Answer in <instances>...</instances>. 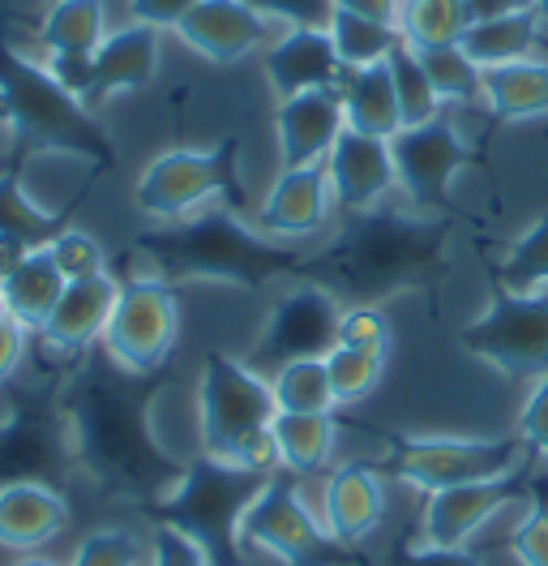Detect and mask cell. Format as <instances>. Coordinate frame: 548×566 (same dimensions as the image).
Returning <instances> with one entry per match:
<instances>
[{
    "label": "cell",
    "mask_w": 548,
    "mask_h": 566,
    "mask_svg": "<svg viewBox=\"0 0 548 566\" xmlns=\"http://www.w3.org/2000/svg\"><path fill=\"white\" fill-rule=\"evenodd\" d=\"M176 360L137 374L103 344L73 360L65 382V412L77 468L103 497H129L141 511L168 497L189 460L168 455L150 433V408L171 387Z\"/></svg>",
    "instance_id": "1"
},
{
    "label": "cell",
    "mask_w": 548,
    "mask_h": 566,
    "mask_svg": "<svg viewBox=\"0 0 548 566\" xmlns=\"http://www.w3.org/2000/svg\"><path fill=\"white\" fill-rule=\"evenodd\" d=\"M454 214L360 211L347 214L339 237L308 253L305 283L347 296L351 305H381L408 292H438L445 275V241Z\"/></svg>",
    "instance_id": "2"
},
{
    "label": "cell",
    "mask_w": 548,
    "mask_h": 566,
    "mask_svg": "<svg viewBox=\"0 0 548 566\" xmlns=\"http://www.w3.org/2000/svg\"><path fill=\"white\" fill-rule=\"evenodd\" d=\"M77 356L52 353L39 335L22 369L0 387V490L48 485L65 494L82 472L65 412V382Z\"/></svg>",
    "instance_id": "3"
},
{
    "label": "cell",
    "mask_w": 548,
    "mask_h": 566,
    "mask_svg": "<svg viewBox=\"0 0 548 566\" xmlns=\"http://www.w3.org/2000/svg\"><path fill=\"white\" fill-rule=\"evenodd\" d=\"M134 249L137 258L150 262L155 280L171 283V287L219 280L236 283L244 292H262L271 280H301L308 262L305 249H287L262 232H253L228 207H214V211H202L193 219H176V223L155 228V232H141V237H134Z\"/></svg>",
    "instance_id": "4"
},
{
    "label": "cell",
    "mask_w": 548,
    "mask_h": 566,
    "mask_svg": "<svg viewBox=\"0 0 548 566\" xmlns=\"http://www.w3.org/2000/svg\"><path fill=\"white\" fill-rule=\"evenodd\" d=\"M0 120L13 134L9 155L22 164H31L43 150H56L86 159L95 172L116 168V146L91 116V107L68 95L48 70L18 56L4 39H0Z\"/></svg>",
    "instance_id": "5"
},
{
    "label": "cell",
    "mask_w": 548,
    "mask_h": 566,
    "mask_svg": "<svg viewBox=\"0 0 548 566\" xmlns=\"http://www.w3.org/2000/svg\"><path fill=\"white\" fill-rule=\"evenodd\" d=\"M266 481H271L266 472L202 451L189 460L180 485L168 497L150 502L146 515L159 528H176L180 536H189L210 566H253L244 558L240 524H244V511L266 490Z\"/></svg>",
    "instance_id": "6"
},
{
    "label": "cell",
    "mask_w": 548,
    "mask_h": 566,
    "mask_svg": "<svg viewBox=\"0 0 548 566\" xmlns=\"http://www.w3.org/2000/svg\"><path fill=\"white\" fill-rule=\"evenodd\" d=\"M369 433L386 447V455L369 460L377 472L399 476L424 494L502 476L536 451L523 433H510V438H408L390 429H369Z\"/></svg>",
    "instance_id": "7"
},
{
    "label": "cell",
    "mask_w": 548,
    "mask_h": 566,
    "mask_svg": "<svg viewBox=\"0 0 548 566\" xmlns=\"http://www.w3.org/2000/svg\"><path fill=\"white\" fill-rule=\"evenodd\" d=\"M240 536L257 549H271L283 566H369L360 554V545H342L313 520L301 490H296V472L278 468L257 502L244 511Z\"/></svg>",
    "instance_id": "8"
},
{
    "label": "cell",
    "mask_w": 548,
    "mask_h": 566,
    "mask_svg": "<svg viewBox=\"0 0 548 566\" xmlns=\"http://www.w3.org/2000/svg\"><path fill=\"white\" fill-rule=\"evenodd\" d=\"M210 198H223L228 211H244L249 193L240 185V138L214 142L210 150H168L159 155L141 180L134 202L146 214L180 219L185 211L202 207Z\"/></svg>",
    "instance_id": "9"
},
{
    "label": "cell",
    "mask_w": 548,
    "mask_h": 566,
    "mask_svg": "<svg viewBox=\"0 0 548 566\" xmlns=\"http://www.w3.org/2000/svg\"><path fill=\"white\" fill-rule=\"evenodd\" d=\"M459 344L506 378L548 374V292H510L493 283V301L459 331Z\"/></svg>",
    "instance_id": "10"
},
{
    "label": "cell",
    "mask_w": 548,
    "mask_h": 566,
    "mask_svg": "<svg viewBox=\"0 0 548 566\" xmlns=\"http://www.w3.org/2000/svg\"><path fill=\"white\" fill-rule=\"evenodd\" d=\"M198 408H202V451L219 455V460H232L240 442L253 429H266L278 412L271 382L219 348H210L202 360Z\"/></svg>",
    "instance_id": "11"
},
{
    "label": "cell",
    "mask_w": 548,
    "mask_h": 566,
    "mask_svg": "<svg viewBox=\"0 0 548 566\" xmlns=\"http://www.w3.org/2000/svg\"><path fill=\"white\" fill-rule=\"evenodd\" d=\"M339 296L326 292L322 283H301L292 292H283L274 301L266 331L257 335L253 353H249V369H257L262 378L278 374L292 360H313V356H330L339 348Z\"/></svg>",
    "instance_id": "12"
},
{
    "label": "cell",
    "mask_w": 548,
    "mask_h": 566,
    "mask_svg": "<svg viewBox=\"0 0 548 566\" xmlns=\"http://www.w3.org/2000/svg\"><path fill=\"white\" fill-rule=\"evenodd\" d=\"M390 155H394L399 189L411 198V207L424 214H454V202H450L454 172H463L472 164H488L476 146L459 138V129L445 120L442 112L424 125H403L390 138Z\"/></svg>",
    "instance_id": "13"
},
{
    "label": "cell",
    "mask_w": 548,
    "mask_h": 566,
    "mask_svg": "<svg viewBox=\"0 0 548 566\" xmlns=\"http://www.w3.org/2000/svg\"><path fill=\"white\" fill-rule=\"evenodd\" d=\"M176 335H180V310L176 287L164 280H134L120 287V301L103 331V348L137 374L159 369L176 360Z\"/></svg>",
    "instance_id": "14"
},
{
    "label": "cell",
    "mask_w": 548,
    "mask_h": 566,
    "mask_svg": "<svg viewBox=\"0 0 548 566\" xmlns=\"http://www.w3.org/2000/svg\"><path fill=\"white\" fill-rule=\"evenodd\" d=\"M536 460H540V451H531L518 468L502 472V476L424 494V511H420V524H415L420 536H424L429 545H463L472 532H479L488 524V515H497L502 506L527 502V497L536 494V490H531V485H540Z\"/></svg>",
    "instance_id": "15"
},
{
    "label": "cell",
    "mask_w": 548,
    "mask_h": 566,
    "mask_svg": "<svg viewBox=\"0 0 548 566\" xmlns=\"http://www.w3.org/2000/svg\"><path fill=\"white\" fill-rule=\"evenodd\" d=\"M326 177H330V193H335V207L342 214L373 211L377 202L399 185L390 138L342 129L335 150L326 155Z\"/></svg>",
    "instance_id": "16"
},
{
    "label": "cell",
    "mask_w": 548,
    "mask_h": 566,
    "mask_svg": "<svg viewBox=\"0 0 548 566\" xmlns=\"http://www.w3.org/2000/svg\"><path fill=\"white\" fill-rule=\"evenodd\" d=\"M120 301V283L112 280L107 271L91 275V280L65 283L52 318L43 322V331H34L52 353L61 356H82L86 348L103 344V331L112 322V310Z\"/></svg>",
    "instance_id": "17"
},
{
    "label": "cell",
    "mask_w": 548,
    "mask_h": 566,
    "mask_svg": "<svg viewBox=\"0 0 548 566\" xmlns=\"http://www.w3.org/2000/svg\"><path fill=\"white\" fill-rule=\"evenodd\" d=\"M176 35L214 65H236L257 43H266V18L244 0H198L180 18Z\"/></svg>",
    "instance_id": "18"
},
{
    "label": "cell",
    "mask_w": 548,
    "mask_h": 566,
    "mask_svg": "<svg viewBox=\"0 0 548 566\" xmlns=\"http://www.w3.org/2000/svg\"><path fill=\"white\" fill-rule=\"evenodd\" d=\"M342 129H347V116H342V95L335 86L283 99L278 104V150H283V168L326 164V155L335 150Z\"/></svg>",
    "instance_id": "19"
},
{
    "label": "cell",
    "mask_w": 548,
    "mask_h": 566,
    "mask_svg": "<svg viewBox=\"0 0 548 566\" xmlns=\"http://www.w3.org/2000/svg\"><path fill=\"white\" fill-rule=\"evenodd\" d=\"M330 177H326V164H308V168H283L278 180L271 185L262 211H257V223L262 232L271 237H308L326 223L330 214Z\"/></svg>",
    "instance_id": "20"
},
{
    "label": "cell",
    "mask_w": 548,
    "mask_h": 566,
    "mask_svg": "<svg viewBox=\"0 0 548 566\" xmlns=\"http://www.w3.org/2000/svg\"><path fill=\"white\" fill-rule=\"evenodd\" d=\"M339 73L342 61L326 27H292L266 52V77L283 99L305 95V91H326L339 82Z\"/></svg>",
    "instance_id": "21"
},
{
    "label": "cell",
    "mask_w": 548,
    "mask_h": 566,
    "mask_svg": "<svg viewBox=\"0 0 548 566\" xmlns=\"http://www.w3.org/2000/svg\"><path fill=\"white\" fill-rule=\"evenodd\" d=\"M386 515V485L369 460H351L326 476V528L342 545H360Z\"/></svg>",
    "instance_id": "22"
},
{
    "label": "cell",
    "mask_w": 548,
    "mask_h": 566,
    "mask_svg": "<svg viewBox=\"0 0 548 566\" xmlns=\"http://www.w3.org/2000/svg\"><path fill=\"white\" fill-rule=\"evenodd\" d=\"M159 70V31L155 27H125V31H112L95 48V86L86 95V107H99L112 95H125L146 86Z\"/></svg>",
    "instance_id": "23"
},
{
    "label": "cell",
    "mask_w": 548,
    "mask_h": 566,
    "mask_svg": "<svg viewBox=\"0 0 548 566\" xmlns=\"http://www.w3.org/2000/svg\"><path fill=\"white\" fill-rule=\"evenodd\" d=\"M65 528V494H56L48 485H4L0 490V545L4 549H39Z\"/></svg>",
    "instance_id": "24"
},
{
    "label": "cell",
    "mask_w": 548,
    "mask_h": 566,
    "mask_svg": "<svg viewBox=\"0 0 548 566\" xmlns=\"http://www.w3.org/2000/svg\"><path fill=\"white\" fill-rule=\"evenodd\" d=\"M335 91L342 95V116H347V129L356 134H373V138H394L403 129V107L394 95V77L390 65H365V70H351L342 65Z\"/></svg>",
    "instance_id": "25"
},
{
    "label": "cell",
    "mask_w": 548,
    "mask_h": 566,
    "mask_svg": "<svg viewBox=\"0 0 548 566\" xmlns=\"http://www.w3.org/2000/svg\"><path fill=\"white\" fill-rule=\"evenodd\" d=\"M22 168L27 164H13L9 172H0V241H13L22 249H48L65 228H73V211L82 207L86 189L68 198L65 207L43 211L22 193Z\"/></svg>",
    "instance_id": "26"
},
{
    "label": "cell",
    "mask_w": 548,
    "mask_h": 566,
    "mask_svg": "<svg viewBox=\"0 0 548 566\" xmlns=\"http://www.w3.org/2000/svg\"><path fill=\"white\" fill-rule=\"evenodd\" d=\"M65 275L56 271L52 253L48 249H31L4 280H0V296H4V310L9 318L27 331H43V322L52 318L61 292H65Z\"/></svg>",
    "instance_id": "27"
},
{
    "label": "cell",
    "mask_w": 548,
    "mask_h": 566,
    "mask_svg": "<svg viewBox=\"0 0 548 566\" xmlns=\"http://www.w3.org/2000/svg\"><path fill=\"white\" fill-rule=\"evenodd\" d=\"M484 104L497 120L548 116V65L527 56L514 65L484 70Z\"/></svg>",
    "instance_id": "28"
},
{
    "label": "cell",
    "mask_w": 548,
    "mask_h": 566,
    "mask_svg": "<svg viewBox=\"0 0 548 566\" xmlns=\"http://www.w3.org/2000/svg\"><path fill=\"white\" fill-rule=\"evenodd\" d=\"M540 39V13L523 9V13H506V18H488V22H472L459 48L476 61L479 70H497V65H514L527 61L531 43Z\"/></svg>",
    "instance_id": "29"
},
{
    "label": "cell",
    "mask_w": 548,
    "mask_h": 566,
    "mask_svg": "<svg viewBox=\"0 0 548 566\" xmlns=\"http://www.w3.org/2000/svg\"><path fill=\"white\" fill-rule=\"evenodd\" d=\"M271 433L278 442L283 468L296 476L322 472L335 447V417L330 412H274Z\"/></svg>",
    "instance_id": "30"
},
{
    "label": "cell",
    "mask_w": 548,
    "mask_h": 566,
    "mask_svg": "<svg viewBox=\"0 0 548 566\" xmlns=\"http://www.w3.org/2000/svg\"><path fill=\"white\" fill-rule=\"evenodd\" d=\"M39 39L48 52H82L95 56L103 39H107V13L103 0H52Z\"/></svg>",
    "instance_id": "31"
},
{
    "label": "cell",
    "mask_w": 548,
    "mask_h": 566,
    "mask_svg": "<svg viewBox=\"0 0 548 566\" xmlns=\"http://www.w3.org/2000/svg\"><path fill=\"white\" fill-rule=\"evenodd\" d=\"M467 27H472V18H467L463 0H403V9H399V35L415 52L459 43Z\"/></svg>",
    "instance_id": "32"
},
{
    "label": "cell",
    "mask_w": 548,
    "mask_h": 566,
    "mask_svg": "<svg viewBox=\"0 0 548 566\" xmlns=\"http://www.w3.org/2000/svg\"><path fill=\"white\" fill-rule=\"evenodd\" d=\"M330 39H335V52H339L342 65L351 70H365V65H381L394 43H403L399 27L390 22H373V18H360V13H347V9H335L330 13Z\"/></svg>",
    "instance_id": "33"
},
{
    "label": "cell",
    "mask_w": 548,
    "mask_h": 566,
    "mask_svg": "<svg viewBox=\"0 0 548 566\" xmlns=\"http://www.w3.org/2000/svg\"><path fill=\"white\" fill-rule=\"evenodd\" d=\"M271 390L278 412H330L335 408V387H330L326 356L283 365L271 378Z\"/></svg>",
    "instance_id": "34"
},
{
    "label": "cell",
    "mask_w": 548,
    "mask_h": 566,
    "mask_svg": "<svg viewBox=\"0 0 548 566\" xmlns=\"http://www.w3.org/2000/svg\"><path fill=\"white\" fill-rule=\"evenodd\" d=\"M415 56H420V65L429 73V86L438 91V99H450V104H476V99H484V70L459 43L424 48Z\"/></svg>",
    "instance_id": "35"
},
{
    "label": "cell",
    "mask_w": 548,
    "mask_h": 566,
    "mask_svg": "<svg viewBox=\"0 0 548 566\" xmlns=\"http://www.w3.org/2000/svg\"><path fill=\"white\" fill-rule=\"evenodd\" d=\"M386 65H390V77H394V95H399V107H403V125H424V120H433L442 112V99L429 86V73H424L411 43H394V52L386 56Z\"/></svg>",
    "instance_id": "36"
},
{
    "label": "cell",
    "mask_w": 548,
    "mask_h": 566,
    "mask_svg": "<svg viewBox=\"0 0 548 566\" xmlns=\"http://www.w3.org/2000/svg\"><path fill=\"white\" fill-rule=\"evenodd\" d=\"M488 275H493V283H502V287H510V292H531V287L548 283V214H540V219L514 241V249L506 253V262L493 266Z\"/></svg>",
    "instance_id": "37"
},
{
    "label": "cell",
    "mask_w": 548,
    "mask_h": 566,
    "mask_svg": "<svg viewBox=\"0 0 548 566\" xmlns=\"http://www.w3.org/2000/svg\"><path fill=\"white\" fill-rule=\"evenodd\" d=\"M330 369V387H335V403H356L365 395H373V387L386 374V353H369V348H335L326 356Z\"/></svg>",
    "instance_id": "38"
},
{
    "label": "cell",
    "mask_w": 548,
    "mask_h": 566,
    "mask_svg": "<svg viewBox=\"0 0 548 566\" xmlns=\"http://www.w3.org/2000/svg\"><path fill=\"white\" fill-rule=\"evenodd\" d=\"M386 566H484L476 549L467 545H429L415 541V528H403L390 549H386Z\"/></svg>",
    "instance_id": "39"
},
{
    "label": "cell",
    "mask_w": 548,
    "mask_h": 566,
    "mask_svg": "<svg viewBox=\"0 0 548 566\" xmlns=\"http://www.w3.org/2000/svg\"><path fill=\"white\" fill-rule=\"evenodd\" d=\"M48 253H52L56 271H61L68 283L91 280V275H103V271H107V253L99 249V241L86 237V232H77V228H65V232L48 245Z\"/></svg>",
    "instance_id": "40"
},
{
    "label": "cell",
    "mask_w": 548,
    "mask_h": 566,
    "mask_svg": "<svg viewBox=\"0 0 548 566\" xmlns=\"http://www.w3.org/2000/svg\"><path fill=\"white\" fill-rule=\"evenodd\" d=\"M510 554L523 566H548V481L536 485V506L510 532Z\"/></svg>",
    "instance_id": "41"
},
{
    "label": "cell",
    "mask_w": 548,
    "mask_h": 566,
    "mask_svg": "<svg viewBox=\"0 0 548 566\" xmlns=\"http://www.w3.org/2000/svg\"><path fill=\"white\" fill-rule=\"evenodd\" d=\"M339 344L342 348H369L386 353L390 348V322L377 305H351L339 318Z\"/></svg>",
    "instance_id": "42"
},
{
    "label": "cell",
    "mask_w": 548,
    "mask_h": 566,
    "mask_svg": "<svg viewBox=\"0 0 548 566\" xmlns=\"http://www.w3.org/2000/svg\"><path fill=\"white\" fill-rule=\"evenodd\" d=\"M137 558L141 554H137V541L129 532L103 528L77 545V554H73L68 566H137Z\"/></svg>",
    "instance_id": "43"
},
{
    "label": "cell",
    "mask_w": 548,
    "mask_h": 566,
    "mask_svg": "<svg viewBox=\"0 0 548 566\" xmlns=\"http://www.w3.org/2000/svg\"><path fill=\"white\" fill-rule=\"evenodd\" d=\"M262 18H283L292 27H330L335 0H244Z\"/></svg>",
    "instance_id": "44"
},
{
    "label": "cell",
    "mask_w": 548,
    "mask_h": 566,
    "mask_svg": "<svg viewBox=\"0 0 548 566\" xmlns=\"http://www.w3.org/2000/svg\"><path fill=\"white\" fill-rule=\"evenodd\" d=\"M48 73L65 86L68 95H77L86 104L91 86H95V56H82V52H52V65Z\"/></svg>",
    "instance_id": "45"
},
{
    "label": "cell",
    "mask_w": 548,
    "mask_h": 566,
    "mask_svg": "<svg viewBox=\"0 0 548 566\" xmlns=\"http://www.w3.org/2000/svg\"><path fill=\"white\" fill-rule=\"evenodd\" d=\"M232 463H244V468H253V472L274 476V472L283 468V455H278V442H274L271 424H266V429H253L236 451H232Z\"/></svg>",
    "instance_id": "46"
},
{
    "label": "cell",
    "mask_w": 548,
    "mask_h": 566,
    "mask_svg": "<svg viewBox=\"0 0 548 566\" xmlns=\"http://www.w3.org/2000/svg\"><path fill=\"white\" fill-rule=\"evenodd\" d=\"M518 433H523L540 455H548V374L540 378V387L531 390V399L523 403V412H518Z\"/></svg>",
    "instance_id": "47"
},
{
    "label": "cell",
    "mask_w": 548,
    "mask_h": 566,
    "mask_svg": "<svg viewBox=\"0 0 548 566\" xmlns=\"http://www.w3.org/2000/svg\"><path fill=\"white\" fill-rule=\"evenodd\" d=\"M155 566H210L205 554L176 528H155Z\"/></svg>",
    "instance_id": "48"
},
{
    "label": "cell",
    "mask_w": 548,
    "mask_h": 566,
    "mask_svg": "<svg viewBox=\"0 0 548 566\" xmlns=\"http://www.w3.org/2000/svg\"><path fill=\"white\" fill-rule=\"evenodd\" d=\"M198 0H129L134 18L141 27H155V31H176L180 18L193 9Z\"/></svg>",
    "instance_id": "49"
},
{
    "label": "cell",
    "mask_w": 548,
    "mask_h": 566,
    "mask_svg": "<svg viewBox=\"0 0 548 566\" xmlns=\"http://www.w3.org/2000/svg\"><path fill=\"white\" fill-rule=\"evenodd\" d=\"M31 353V331L18 322H0V387L22 369V360Z\"/></svg>",
    "instance_id": "50"
},
{
    "label": "cell",
    "mask_w": 548,
    "mask_h": 566,
    "mask_svg": "<svg viewBox=\"0 0 548 566\" xmlns=\"http://www.w3.org/2000/svg\"><path fill=\"white\" fill-rule=\"evenodd\" d=\"M335 9H347V13H360V18H373V22L399 27V9H403V0H335Z\"/></svg>",
    "instance_id": "51"
},
{
    "label": "cell",
    "mask_w": 548,
    "mask_h": 566,
    "mask_svg": "<svg viewBox=\"0 0 548 566\" xmlns=\"http://www.w3.org/2000/svg\"><path fill=\"white\" fill-rule=\"evenodd\" d=\"M463 4H467V18L472 22H488V18H506V13L536 9L531 0H463Z\"/></svg>",
    "instance_id": "52"
},
{
    "label": "cell",
    "mask_w": 548,
    "mask_h": 566,
    "mask_svg": "<svg viewBox=\"0 0 548 566\" xmlns=\"http://www.w3.org/2000/svg\"><path fill=\"white\" fill-rule=\"evenodd\" d=\"M13 164H22V159H13V155H9V150H0V172H9V168H13Z\"/></svg>",
    "instance_id": "53"
},
{
    "label": "cell",
    "mask_w": 548,
    "mask_h": 566,
    "mask_svg": "<svg viewBox=\"0 0 548 566\" xmlns=\"http://www.w3.org/2000/svg\"><path fill=\"white\" fill-rule=\"evenodd\" d=\"M18 566H56L52 558H27V563H18Z\"/></svg>",
    "instance_id": "54"
},
{
    "label": "cell",
    "mask_w": 548,
    "mask_h": 566,
    "mask_svg": "<svg viewBox=\"0 0 548 566\" xmlns=\"http://www.w3.org/2000/svg\"><path fill=\"white\" fill-rule=\"evenodd\" d=\"M531 4H536V13H540V18H548V0H531Z\"/></svg>",
    "instance_id": "55"
},
{
    "label": "cell",
    "mask_w": 548,
    "mask_h": 566,
    "mask_svg": "<svg viewBox=\"0 0 548 566\" xmlns=\"http://www.w3.org/2000/svg\"><path fill=\"white\" fill-rule=\"evenodd\" d=\"M0 322H9V310H4V296H0Z\"/></svg>",
    "instance_id": "56"
}]
</instances>
